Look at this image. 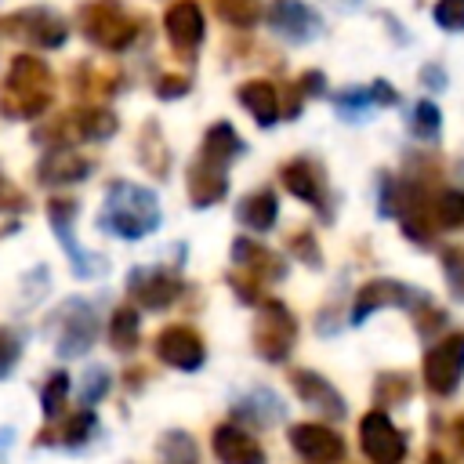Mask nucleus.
I'll list each match as a JSON object with an SVG mask.
<instances>
[{
	"label": "nucleus",
	"instance_id": "2eb2a0df",
	"mask_svg": "<svg viewBox=\"0 0 464 464\" xmlns=\"http://www.w3.org/2000/svg\"><path fill=\"white\" fill-rule=\"evenodd\" d=\"M156 355H160V362H167L174 370H199L203 359H207V348H203V341H199L196 330H188V326H167L156 337Z\"/></svg>",
	"mask_w": 464,
	"mask_h": 464
},
{
	"label": "nucleus",
	"instance_id": "aec40b11",
	"mask_svg": "<svg viewBox=\"0 0 464 464\" xmlns=\"http://www.w3.org/2000/svg\"><path fill=\"white\" fill-rule=\"evenodd\" d=\"M236 98H239V105H243L261 127H272V123L283 116L279 91H276V83H268V80H246V83H239Z\"/></svg>",
	"mask_w": 464,
	"mask_h": 464
},
{
	"label": "nucleus",
	"instance_id": "b1692460",
	"mask_svg": "<svg viewBox=\"0 0 464 464\" xmlns=\"http://www.w3.org/2000/svg\"><path fill=\"white\" fill-rule=\"evenodd\" d=\"M239 152H243V141H239V134L232 130V123H225V120L214 123V127L207 130L203 149H199L203 160H214V163H221V167H228Z\"/></svg>",
	"mask_w": 464,
	"mask_h": 464
},
{
	"label": "nucleus",
	"instance_id": "7ed1b4c3",
	"mask_svg": "<svg viewBox=\"0 0 464 464\" xmlns=\"http://www.w3.org/2000/svg\"><path fill=\"white\" fill-rule=\"evenodd\" d=\"M76 29L102 51H127L141 33V18L123 0H83L76 7Z\"/></svg>",
	"mask_w": 464,
	"mask_h": 464
},
{
	"label": "nucleus",
	"instance_id": "f3484780",
	"mask_svg": "<svg viewBox=\"0 0 464 464\" xmlns=\"http://www.w3.org/2000/svg\"><path fill=\"white\" fill-rule=\"evenodd\" d=\"M225 170H228V167L196 156V163L188 167V178H185L192 207H214V203L228 192V174H225Z\"/></svg>",
	"mask_w": 464,
	"mask_h": 464
},
{
	"label": "nucleus",
	"instance_id": "0eeeda50",
	"mask_svg": "<svg viewBox=\"0 0 464 464\" xmlns=\"http://www.w3.org/2000/svg\"><path fill=\"white\" fill-rule=\"evenodd\" d=\"M0 33L22 40V44H33V47H62L65 36H69V22L51 11V7H25V11H14L11 18L0 22Z\"/></svg>",
	"mask_w": 464,
	"mask_h": 464
},
{
	"label": "nucleus",
	"instance_id": "a878e982",
	"mask_svg": "<svg viewBox=\"0 0 464 464\" xmlns=\"http://www.w3.org/2000/svg\"><path fill=\"white\" fill-rule=\"evenodd\" d=\"M116 87H120V76H116V69H98V65H87V62L76 69V91H80V94L109 98Z\"/></svg>",
	"mask_w": 464,
	"mask_h": 464
},
{
	"label": "nucleus",
	"instance_id": "412c9836",
	"mask_svg": "<svg viewBox=\"0 0 464 464\" xmlns=\"http://www.w3.org/2000/svg\"><path fill=\"white\" fill-rule=\"evenodd\" d=\"M294 392L304 399V406H315L319 413H330V417H344V399L334 392V384L330 381H323L319 373H312V370H294Z\"/></svg>",
	"mask_w": 464,
	"mask_h": 464
},
{
	"label": "nucleus",
	"instance_id": "4be33fe9",
	"mask_svg": "<svg viewBox=\"0 0 464 464\" xmlns=\"http://www.w3.org/2000/svg\"><path fill=\"white\" fill-rule=\"evenodd\" d=\"M232 261H236V268H246V276H254V279H283L286 276V265H279V257L254 239H236Z\"/></svg>",
	"mask_w": 464,
	"mask_h": 464
},
{
	"label": "nucleus",
	"instance_id": "7c9ffc66",
	"mask_svg": "<svg viewBox=\"0 0 464 464\" xmlns=\"http://www.w3.org/2000/svg\"><path fill=\"white\" fill-rule=\"evenodd\" d=\"M410 127H413L417 138L435 141L439 130H442V112H439V105H435V102H417V105H413V120H410Z\"/></svg>",
	"mask_w": 464,
	"mask_h": 464
},
{
	"label": "nucleus",
	"instance_id": "1a4fd4ad",
	"mask_svg": "<svg viewBox=\"0 0 464 464\" xmlns=\"http://www.w3.org/2000/svg\"><path fill=\"white\" fill-rule=\"evenodd\" d=\"M359 446L370 464H402L406 457V435L392 424L384 410H370L359 420Z\"/></svg>",
	"mask_w": 464,
	"mask_h": 464
},
{
	"label": "nucleus",
	"instance_id": "58836bf2",
	"mask_svg": "<svg viewBox=\"0 0 464 464\" xmlns=\"http://www.w3.org/2000/svg\"><path fill=\"white\" fill-rule=\"evenodd\" d=\"M94 431H98V420H94V413H91V410H83V413H76V417L65 424L62 442H65V446H83Z\"/></svg>",
	"mask_w": 464,
	"mask_h": 464
},
{
	"label": "nucleus",
	"instance_id": "c85d7f7f",
	"mask_svg": "<svg viewBox=\"0 0 464 464\" xmlns=\"http://www.w3.org/2000/svg\"><path fill=\"white\" fill-rule=\"evenodd\" d=\"M218 18L236 25V29H250L265 11H261V0H210Z\"/></svg>",
	"mask_w": 464,
	"mask_h": 464
},
{
	"label": "nucleus",
	"instance_id": "9d476101",
	"mask_svg": "<svg viewBox=\"0 0 464 464\" xmlns=\"http://www.w3.org/2000/svg\"><path fill=\"white\" fill-rule=\"evenodd\" d=\"M464 377V334H450L424 355V384L435 395H453Z\"/></svg>",
	"mask_w": 464,
	"mask_h": 464
},
{
	"label": "nucleus",
	"instance_id": "39448f33",
	"mask_svg": "<svg viewBox=\"0 0 464 464\" xmlns=\"http://www.w3.org/2000/svg\"><path fill=\"white\" fill-rule=\"evenodd\" d=\"M250 337H254V348H257L261 359L283 362V359H290V352L297 344V323H294V315L286 312L283 301H265L257 308V319H254V334Z\"/></svg>",
	"mask_w": 464,
	"mask_h": 464
},
{
	"label": "nucleus",
	"instance_id": "dca6fc26",
	"mask_svg": "<svg viewBox=\"0 0 464 464\" xmlns=\"http://www.w3.org/2000/svg\"><path fill=\"white\" fill-rule=\"evenodd\" d=\"M210 446H214L218 464H265L261 442L239 424H218Z\"/></svg>",
	"mask_w": 464,
	"mask_h": 464
},
{
	"label": "nucleus",
	"instance_id": "c03bdc74",
	"mask_svg": "<svg viewBox=\"0 0 464 464\" xmlns=\"http://www.w3.org/2000/svg\"><path fill=\"white\" fill-rule=\"evenodd\" d=\"M370 91H373V102H377V105H395V102H399V94H395V87H388L384 80H377V83H370Z\"/></svg>",
	"mask_w": 464,
	"mask_h": 464
},
{
	"label": "nucleus",
	"instance_id": "a211bd4d",
	"mask_svg": "<svg viewBox=\"0 0 464 464\" xmlns=\"http://www.w3.org/2000/svg\"><path fill=\"white\" fill-rule=\"evenodd\" d=\"M94 170V163L87 156H80L76 149H47V156L36 167V178L44 185H72L83 181Z\"/></svg>",
	"mask_w": 464,
	"mask_h": 464
},
{
	"label": "nucleus",
	"instance_id": "e433bc0d",
	"mask_svg": "<svg viewBox=\"0 0 464 464\" xmlns=\"http://www.w3.org/2000/svg\"><path fill=\"white\" fill-rule=\"evenodd\" d=\"M442 272H446V283H450L453 297L464 301V246H450L442 254Z\"/></svg>",
	"mask_w": 464,
	"mask_h": 464
},
{
	"label": "nucleus",
	"instance_id": "a19ab883",
	"mask_svg": "<svg viewBox=\"0 0 464 464\" xmlns=\"http://www.w3.org/2000/svg\"><path fill=\"white\" fill-rule=\"evenodd\" d=\"M290 250H294L297 257H304L312 268H319V265H323V254H319V243H315V236H312V232L294 236V239H290Z\"/></svg>",
	"mask_w": 464,
	"mask_h": 464
},
{
	"label": "nucleus",
	"instance_id": "f03ea898",
	"mask_svg": "<svg viewBox=\"0 0 464 464\" xmlns=\"http://www.w3.org/2000/svg\"><path fill=\"white\" fill-rule=\"evenodd\" d=\"M160 225V199L152 188L134 181H112L105 207L98 214V228L120 239H141Z\"/></svg>",
	"mask_w": 464,
	"mask_h": 464
},
{
	"label": "nucleus",
	"instance_id": "ea45409f",
	"mask_svg": "<svg viewBox=\"0 0 464 464\" xmlns=\"http://www.w3.org/2000/svg\"><path fill=\"white\" fill-rule=\"evenodd\" d=\"M18 359H22V341H18V334L7 330V326H0V381L14 370Z\"/></svg>",
	"mask_w": 464,
	"mask_h": 464
},
{
	"label": "nucleus",
	"instance_id": "473e14b6",
	"mask_svg": "<svg viewBox=\"0 0 464 464\" xmlns=\"http://www.w3.org/2000/svg\"><path fill=\"white\" fill-rule=\"evenodd\" d=\"M160 450H163V460L167 464H199L196 442L188 435H181V431H167L163 442H160Z\"/></svg>",
	"mask_w": 464,
	"mask_h": 464
},
{
	"label": "nucleus",
	"instance_id": "6e6552de",
	"mask_svg": "<svg viewBox=\"0 0 464 464\" xmlns=\"http://www.w3.org/2000/svg\"><path fill=\"white\" fill-rule=\"evenodd\" d=\"M72 218H76V203H72V199H51V203H47V221H51L54 236H58L62 250L69 254L72 276H76V279H94L98 272H105V257H98V254H91V250H83V246L76 243V236H72Z\"/></svg>",
	"mask_w": 464,
	"mask_h": 464
},
{
	"label": "nucleus",
	"instance_id": "4468645a",
	"mask_svg": "<svg viewBox=\"0 0 464 464\" xmlns=\"http://www.w3.org/2000/svg\"><path fill=\"white\" fill-rule=\"evenodd\" d=\"M290 446L308 464H337L344 457V439L326 424H294Z\"/></svg>",
	"mask_w": 464,
	"mask_h": 464
},
{
	"label": "nucleus",
	"instance_id": "423d86ee",
	"mask_svg": "<svg viewBox=\"0 0 464 464\" xmlns=\"http://www.w3.org/2000/svg\"><path fill=\"white\" fill-rule=\"evenodd\" d=\"M428 304H431L428 294L417 290V286H410V283H399V279H370L355 294L352 323H362V319H370L381 308H410V312H420Z\"/></svg>",
	"mask_w": 464,
	"mask_h": 464
},
{
	"label": "nucleus",
	"instance_id": "2f4dec72",
	"mask_svg": "<svg viewBox=\"0 0 464 464\" xmlns=\"http://www.w3.org/2000/svg\"><path fill=\"white\" fill-rule=\"evenodd\" d=\"M410 392H413V384H410L406 373H384V377L377 381L373 399H377V406H399V402L410 399Z\"/></svg>",
	"mask_w": 464,
	"mask_h": 464
},
{
	"label": "nucleus",
	"instance_id": "49530a36",
	"mask_svg": "<svg viewBox=\"0 0 464 464\" xmlns=\"http://www.w3.org/2000/svg\"><path fill=\"white\" fill-rule=\"evenodd\" d=\"M424 80H428L431 87H442V83H446L442 72H439V65H428V69H424Z\"/></svg>",
	"mask_w": 464,
	"mask_h": 464
},
{
	"label": "nucleus",
	"instance_id": "4c0bfd02",
	"mask_svg": "<svg viewBox=\"0 0 464 464\" xmlns=\"http://www.w3.org/2000/svg\"><path fill=\"white\" fill-rule=\"evenodd\" d=\"M435 25L446 33H464V0H435Z\"/></svg>",
	"mask_w": 464,
	"mask_h": 464
},
{
	"label": "nucleus",
	"instance_id": "bb28decb",
	"mask_svg": "<svg viewBox=\"0 0 464 464\" xmlns=\"http://www.w3.org/2000/svg\"><path fill=\"white\" fill-rule=\"evenodd\" d=\"M138 312L130 308V304H123V308H116L112 312V319H109V344L116 348V352H130L134 344H138Z\"/></svg>",
	"mask_w": 464,
	"mask_h": 464
},
{
	"label": "nucleus",
	"instance_id": "37998d69",
	"mask_svg": "<svg viewBox=\"0 0 464 464\" xmlns=\"http://www.w3.org/2000/svg\"><path fill=\"white\" fill-rule=\"evenodd\" d=\"M25 207V196L0 174V210H22Z\"/></svg>",
	"mask_w": 464,
	"mask_h": 464
},
{
	"label": "nucleus",
	"instance_id": "f8f14e48",
	"mask_svg": "<svg viewBox=\"0 0 464 464\" xmlns=\"http://www.w3.org/2000/svg\"><path fill=\"white\" fill-rule=\"evenodd\" d=\"M163 33L170 40V47L178 54H196L203 36H207V22H203V11L196 0H174L167 11H163Z\"/></svg>",
	"mask_w": 464,
	"mask_h": 464
},
{
	"label": "nucleus",
	"instance_id": "393cba45",
	"mask_svg": "<svg viewBox=\"0 0 464 464\" xmlns=\"http://www.w3.org/2000/svg\"><path fill=\"white\" fill-rule=\"evenodd\" d=\"M72 116H76L80 141H105V138H112L116 127H120L116 112L105 109V105H87V109H76Z\"/></svg>",
	"mask_w": 464,
	"mask_h": 464
},
{
	"label": "nucleus",
	"instance_id": "f704fd0d",
	"mask_svg": "<svg viewBox=\"0 0 464 464\" xmlns=\"http://www.w3.org/2000/svg\"><path fill=\"white\" fill-rule=\"evenodd\" d=\"M109 384H112V377H109L105 366H87L83 377H80V399L91 406V402H98V399L109 395Z\"/></svg>",
	"mask_w": 464,
	"mask_h": 464
},
{
	"label": "nucleus",
	"instance_id": "ddd939ff",
	"mask_svg": "<svg viewBox=\"0 0 464 464\" xmlns=\"http://www.w3.org/2000/svg\"><path fill=\"white\" fill-rule=\"evenodd\" d=\"M127 290H130L138 308L160 312V308H170L181 297V279L163 272V268H134L127 276Z\"/></svg>",
	"mask_w": 464,
	"mask_h": 464
},
{
	"label": "nucleus",
	"instance_id": "20e7f679",
	"mask_svg": "<svg viewBox=\"0 0 464 464\" xmlns=\"http://www.w3.org/2000/svg\"><path fill=\"white\" fill-rule=\"evenodd\" d=\"M47 337L54 341V348H58V355H83L94 341H98V312L83 301V297H72V301H65L54 315H51V323H47Z\"/></svg>",
	"mask_w": 464,
	"mask_h": 464
},
{
	"label": "nucleus",
	"instance_id": "cd10ccee",
	"mask_svg": "<svg viewBox=\"0 0 464 464\" xmlns=\"http://www.w3.org/2000/svg\"><path fill=\"white\" fill-rule=\"evenodd\" d=\"M431 221L439 228H464V192L446 188L431 199Z\"/></svg>",
	"mask_w": 464,
	"mask_h": 464
},
{
	"label": "nucleus",
	"instance_id": "a18cd8bd",
	"mask_svg": "<svg viewBox=\"0 0 464 464\" xmlns=\"http://www.w3.org/2000/svg\"><path fill=\"white\" fill-rule=\"evenodd\" d=\"M297 91H301V94H319V91H323V72H315V69L304 72V76L297 80Z\"/></svg>",
	"mask_w": 464,
	"mask_h": 464
},
{
	"label": "nucleus",
	"instance_id": "72a5a7b5",
	"mask_svg": "<svg viewBox=\"0 0 464 464\" xmlns=\"http://www.w3.org/2000/svg\"><path fill=\"white\" fill-rule=\"evenodd\" d=\"M65 395H69V373H51V381L44 384V392H40V410H44V417H58L62 413V406H65Z\"/></svg>",
	"mask_w": 464,
	"mask_h": 464
},
{
	"label": "nucleus",
	"instance_id": "c9c22d12",
	"mask_svg": "<svg viewBox=\"0 0 464 464\" xmlns=\"http://www.w3.org/2000/svg\"><path fill=\"white\" fill-rule=\"evenodd\" d=\"M243 410L250 413V417H257L261 424H272V420H279L286 410H283V402L276 399V395H268V392H254L246 402H243Z\"/></svg>",
	"mask_w": 464,
	"mask_h": 464
},
{
	"label": "nucleus",
	"instance_id": "f257e3e1",
	"mask_svg": "<svg viewBox=\"0 0 464 464\" xmlns=\"http://www.w3.org/2000/svg\"><path fill=\"white\" fill-rule=\"evenodd\" d=\"M54 102V72L36 54H14L0 83V112L7 120H36Z\"/></svg>",
	"mask_w": 464,
	"mask_h": 464
},
{
	"label": "nucleus",
	"instance_id": "79ce46f5",
	"mask_svg": "<svg viewBox=\"0 0 464 464\" xmlns=\"http://www.w3.org/2000/svg\"><path fill=\"white\" fill-rule=\"evenodd\" d=\"M188 87H192V80H188V76H178V72H163V76L156 80V94H160V98H181Z\"/></svg>",
	"mask_w": 464,
	"mask_h": 464
},
{
	"label": "nucleus",
	"instance_id": "de8ad7c7",
	"mask_svg": "<svg viewBox=\"0 0 464 464\" xmlns=\"http://www.w3.org/2000/svg\"><path fill=\"white\" fill-rule=\"evenodd\" d=\"M453 435H457V446L464 450V417H457V424H453Z\"/></svg>",
	"mask_w": 464,
	"mask_h": 464
},
{
	"label": "nucleus",
	"instance_id": "5701e85b",
	"mask_svg": "<svg viewBox=\"0 0 464 464\" xmlns=\"http://www.w3.org/2000/svg\"><path fill=\"white\" fill-rule=\"evenodd\" d=\"M239 221L246 225V228H254V232H268L272 225H276V218H279V196L272 192V188H261V192H254V196H246L243 203H239Z\"/></svg>",
	"mask_w": 464,
	"mask_h": 464
},
{
	"label": "nucleus",
	"instance_id": "6ab92c4d",
	"mask_svg": "<svg viewBox=\"0 0 464 464\" xmlns=\"http://www.w3.org/2000/svg\"><path fill=\"white\" fill-rule=\"evenodd\" d=\"M283 185H286L297 199H304L308 207L323 210V203H326V178H323V170H319L312 160H304V156L290 160V163L283 167Z\"/></svg>",
	"mask_w": 464,
	"mask_h": 464
},
{
	"label": "nucleus",
	"instance_id": "9b49d317",
	"mask_svg": "<svg viewBox=\"0 0 464 464\" xmlns=\"http://www.w3.org/2000/svg\"><path fill=\"white\" fill-rule=\"evenodd\" d=\"M265 18H268V29L286 44H308L323 33V18L304 0H272Z\"/></svg>",
	"mask_w": 464,
	"mask_h": 464
},
{
	"label": "nucleus",
	"instance_id": "c756f323",
	"mask_svg": "<svg viewBox=\"0 0 464 464\" xmlns=\"http://www.w3.org/2000/svg\"><path fill=\"white\" fill-rule=\"evenodd\" d=\"M138 156H141V163H145L152 174H163V170H167V149H163V138H160L156 123H145L141 141H138Z\"/></svg>",
	"mask_w": 464,
	"mask_h": 464
}]
</instances>
